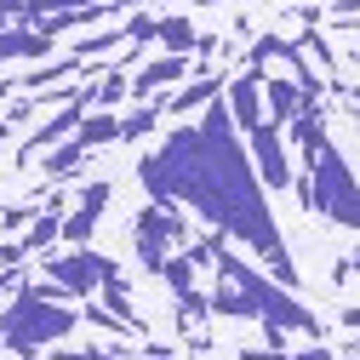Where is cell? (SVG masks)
<instances>
[{"instance_id":"4","label":"cell","mask_w":360,"mask_h":360,"mask_svg":"<svg viewBox=\"0 0 360 360\" xmlns=\"http://www.w3.org/2000/svg\"><path fill=\"white\" fill-rule=\"evenodd\" d=\"M297 200L309 206V212H321L326 223H338V229H354V166H349V155L326 138L321 143V155L314 160H303V177H297Z\"/></svg>"},{"instance_id":"5","label":"cell","mask_w":360,"mask_h":360,"mask_svg":"<svg viewBox=\"0 0 360 360\" xmlns=\"http://www.w3.org/2000/svg\"><path fill=\"white\" fill-rule=\"evenodd\" d=\"M40 269H46V281L63 292V297H92L109 275H120V269L103 257V252H92V246H69V252H58V257H46V263H40Z\"/></svg>"},{"instance_id":"9","label":"cell","mask_w":360,"mask_h":360,"mask_svg":"<svg viewBox=\"0 0 360 360\" xmlns=\"http://www.w3.org/2000/svg\"><path fill=\"white\" fill-rule=\"evenodd\" d=\"M263 75H240V80H223V109H229L235 131H257L263 126V92H257Z\"/></svg>"},{"instance_id":"23","label":"cell","mask_w":360,"mask_h":360,"mask_svg":"<svg viewBox=\"0 0 360 360\" xmlns=\"http://www.w3.org/2000/svg\"><path fill=\"white\" fill-rule=\"evenodd\" d=\"M0 155H6V143H0Z\"/></svg>"},{"instance_id":"14","label":"cell","mask_w":360,"mask_h":360,"mask_svg":"<svg viewBox=\"0 0 360 360\" xmlns=\"http://www.w3.org/2000/svg\"><path fill=\"white\" fill-rule=\"evenodd\" d=\"M52 40L34 34V29H0V63H18V58H46Z\"/></svg>"},{"instance_id":"8","label":"cell","mask_w":360,"mask_h":360,"mask_svg":"<svg viewBox=\"0 0 360 360\" xmlns=\"http://www.w3.org/2000/svg\"><path fill=\"white\" fill-rule=\"evenodd\" d=\"M103 206H109V184H86V189H80V206L58 217V240L86 246V240H92V229H98V217H103Z\"/></svg>"},{"instance_id":"20","label":"cell","mask_w":360,"mask_h":360,"mask_svg":"<svg viewBox=\"0 0 360 360\" xmlns=\"http://www.w3.org/2000/svg\"><path fill=\"white\" fill-rule=\"evenodd\" d=\"M80 360H120V354H115V349H86ZM155 360H166V354H155Z\"/></svg>"},{"instance_id":"16","label":"cell","mask_w":360,"mask_h":360,"mask_svg":"<svg viewBox=\"0 0 360 360\" xmlns=\"http://www.w3.org/2000/svg\"><path fill=\"white\" fill-rule=\"evenodd\" d=\"M120 131H115V143H131V138H143V131H155L160 126V103H143V109H131L126 120H115Z\"/></svg>"},{"instance_id":"19","label":"cell","mask_w":360,"mask_h":360,"mask_svg":"<svg viewBox=\"0 0 360 360\" xmlns=\"http://www.w3.org/2000/svg\"><path fill=\"white\" fill-rule=\"evenodd\" d=\"M292 360H332V349H326V343H314V349H297Z\"/></svg>"},{"instance_id":"1","label":"cell","mask_w":360,"mask_h":360,"mask_svg":"<svg viewBox=\"0 0 360 360\" xmlns=\"http://www.w3.org/2000/svg\"><path fill=\"white\" fill-rule=\"evenodd\" d=\"M138 177H143V189L160 206H189V212H200L212 223L217 235L246 240L263 257L269 281L297 292L292 246L275 229L269 189L257 184V172L246 160V143L235 138V120H229V109H223V92L200 109V120H189L184 131H172L155 155H143Z\"/></svg>"},{"instance_id":"13","label":"cell","mask_w":360,"mask_h":360,"mask_svg":"<svg viewBox=\"0 0 360 360\" xmlns=\"http://www.w3.org/2000/svg\"><path fill=\"white\" fill-rule=\"evenodd\" d=\"M155 40L172 52V58H189V52H200V29L189 23V18H155Z\"/></svg>"},{"instance_id":"11","label":"cell","mask_w":360,"mask_h":360,"mask_svg":"<svg viewBox=\"0 0 360 360\" xmlns=\"http://www.w3.org/2000/svg\"><path fill=\"white\" fill-rule=\"evenodd\" d=\"M184 75H189V58H172V52H166V58L143 63L138 75H126V92H131V98L143 103V98H155V92H160V86H172V80H184Z\"/></svg>"},{"instance_id":"18","label":"cell","mask_w":360,"mask_h":360,"mask_svg":"<svg viewBox=\"0 0 360 360\" xmlns=\"http://www.w3.org/2000/svg\"><path fill=\"white\" fill-rule=\"evenodd\" d=\"M240 360H292V354H286V349H246Z\"/></svg>"},{"instance_id":"6","label":"cell","mask_w":360,"mask_h":360,"mask_svg":"<svg viewBox=\"0 0 360 360\" xmlns=\"http://www.w3.org/2000/svg\"><path fill=\"white\" fill-rule=\"evenodd\" d=\"M189 240V223H184V212L177 206H149V212H138V229H131V246H138V263L149 269V275H160V263L172 257V246H184Z\"/></svg>"},{"instance_id":"15","label":"cell","mask_w":360,"mask_h":360,"mask_svg":"<svg viewBox=\"0 0 360 360\" xmlns=\"http://www.w3.org/2000/svg\"><path fill=\"white\" fill-rule=\"evenodd\" d=\"M217 92H223V75H200V80H189L172 103H160V115H189V109H206Z\"/></svg>"},{"instance_id":"3","label":"cell","mask_w":360,"mask_h":360,"mask_svg":"<svg viewBox=\"0 0 360 360\" xmlns=\"http://www.w3.org/2000/svg\"><path fill=\"white\" fill-rule=\"evenodd\" d=\"M75 326H80V309H69L52 281H29L18 286L12 309L0 314V349H12L18 360H34L40 349L63 343Z\"/></svg>"},{"instance_id":"2","label":"cell","mask_w":360,"mask_h":360,"mask_svg":"<svg viewBox=\"0 0 360 360\" xmlns=\"http://www.w3.org/2000/svg\"><path fill=\"white\" fill-rule=\"evenodd\" d=\"M212 263H217V281H229L235 292H240V303H246V321H263V326H281V332H303V338H321L326 326H321V314H314L297 292H286V286H275L263 275V269H252L246 257H235L229 246H212Z\"/></svg>"},{"instance_id":"10","label":"cell","mask_w":360,"mask_h":360,"mask_svg":"<svg viewBox=\"0 0 360 360\" xmlns=\"http://www.w3.org/2000/svg\"><path fill=\"white\" fill-rule=\"evenodd\" d=\"M257 92H263V120H275V126H286L309 98H303V86L297 80H286V75H269V80H257Z\"/></svg>"},{"instance_id":"17","label":"cell","mask_w":360,"mask_h":360,"mask_svg":"<svg viewBox=\"0 0 360 360\" xmlns=\"http://www.w3.org/2000/svg\"><path fill=\"white\" fill-rule=\"evenodd\" d=\"M0 29H23V0H0Z\"/></svg>"},{"instance_id":"21","label":"cell","mask_w":360,"mask_h":360,"mask_svg":"<svg viewBox=\"0 0 360 360\" xmlns=\"http://www.w3.org/2000/svg\"><path fill=\"white\" fill-rule=\"evenodd\" d=\"M103 6H138V0H103Z\"/></svg>"},{"instance_id":"22","label":"cell","mask_w":360,"mask_h":360,"mask_svg":"<svg viewBox=\"0 0 360 360\" xmlns=\"http://www.w3.org/2000/svg\"><path fill=\"white\" fill-rule=\"evenodd\" d=\"M195 6H212V0H195Z\"/></svg>"},{"instance_id":"12","label":"cell","mask_w":360,"mask_h":360,"mask_svg":"<svg viewBox=\"0 0 360 360\" xmlns=\"http://www.w3.org/2000/svg\"><path fill=\"white\" fill-rule=\"evenodd\" d=\"M115 131H120V126H115V115H109V109H86V115H80V126L69 131V143H75L80 155H92L98 143H115Z\"/></svg>"},{"instance_id":"7","label":"cell","mask_w":360,"mask_h":360,"mask_svg":"<svg viewBox=\"0 0 360 360\" xmlns=\"http://www.w3.org/2000/svg\"><path fill=\"white\" fill-rule=\"evenodd\" d=\"M246 138H252L246 160H252V172H257V184L286 195V189L297 184V172H292V155H286V143H281V126H275V120H263L257 131H246Z\"/></svg>"}]
</instances>
